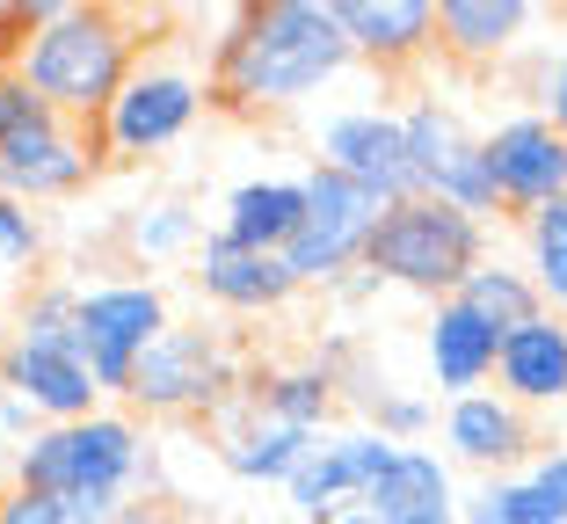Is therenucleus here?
Returning <instances> with one entry per match:
<instances>
[{
  "instance_id": "16",
  "label": "nucleus",
  "mask_w": 567,
  "mask_h": 524,
  "mask_svg": "<svg viewBox=\"0 0 567 524\" xmlns=\"http://www.w3.org/2000/svg\"><path fill=\"white\" fill-rule=\"evenodd\" d=\"M189 285H197V299L212 306V314H226V321H262V314H284V306L306 291L299 277H291V263H284V255L234 248L226 234H212L197 248Z\"/></svg>"
},
{
  "instance_id": "34",
  "label": "nucleus",
  "mask_w": 567,
  "mask_h": 524,
  "mask_svg": "<svg viewBox=\"0 0 567 524\" xmlns=\"http://www.w3.org/2000/svg\"><path fill=\"white\" fill-rule=\"evenodd\" d=\"M255 524H306V517H291V510L277 503V510H269V517H255Z\"/></svg>"
},
{
  "instance_id": "4",
  "label": "nucleus",
  "mask_w": 567,
  "mask_h": 524,
  "mask_svg": "<svg viewBox=\"0 0 567 524\" xmlns=\"http://www.w3.org/2000/svg\"><path fill=\"white\" fill-rule=\"evenodd\" d=\"M212 102V59H204L197 37H153L146 59L132 66V81L117 88V102L102 110L95 124V146L110 168H138L153 153L183 146L189 132L204 124Z\"/></svg>"
},
{
  "instance_id": "29",
  "label": "nucleus",
  "mask_w": 567,
  "mask_h": 524,
  "mask_svg": "<svg viewBox=\"0 0 567 524\" xmlns=\"http://www.w3.org/2000/svg\"><path fill=\"white\" fill-rule=\"evenodd\" d=\"M517 240H524V270H532L538 299H546V314H560L567 321V197H553L546 212H532V219H517Z\"/></svg>"
},
{
  "instance_id": "26",
  "label": "nucleus",
  "mask_w": 567,
  "mask_h": 524,
  "mask_svg": "<svg viewBox=\"0 0 567 524\" xmlns=\"http://www.w3.org/2000/svg\"><path fill=\"white\" fill-rule=\"evenodd\" d=\"M204 212L189 197H153V204H132V219H124V248L138 255V263H175V255H189L197 263L204 248Z\"/></svg>"
},
{
  "instance_id": "23",
  "label": "nucleus",
  "mask_w": 567,
  "mask_h": 524,
  "mask_svg": "<svg viewBox=\"0 0 567 524\" xmlns=\"http://www.w3.org/2000/svg\"><path fill=\"white\" fill-rule=\"evenodd\" d=\"M495 393H509L517 408H560L567 415V321L538 314V321L502 336V364H495Z\"/></svg>"
},
{
  "instance_id": "27",
  "label": "nucleus",
  "mask_w": 567,
  "mask_h": 524,
  "mask_svg": "<svg viewBox=\"0 0 567 524\" xmlns=\"http://www.w3.org/2000/svg\"><path fill=\"white\" fill-rule=\"evenodd\" d=\"M466 524H567V503L532 474V466H517V474H502V481H473L466 489Z\"/></svg>"
},
{
  "instance_id": "5",
  "label": "nucleus",
  "mask_w": 567,
  "mask_h": 524,
  "mask_svg": "<svg viewBox=\"0 0 567 524\" xmlns=\"http://www.w3.org/2000/svg\"><path fill=\"white\" fill-rule=\"evenodd\" d=\"M248 379H255V364L234 342V328L175 321L138 357V379L124 393V408H132L138 423H218L248 393Z\"/></svg>"
},
{
  "instance_id": "28",
  "label": "nucleus",
  "mask_w": 567,
  "mask_h": 524,
  "mask_svg": "<svg viewBox=\"0 0 567 524\" xmlns=\"http://www.w3.org/2000/svg\"><path fill=\"white\" fill-rule=\"evenodd\" d=\"M466 306H481L487 321L509 336V328H524V321H538L546 314V299H538V285H532V270H524L517 255H487L481 270L466 277V291H458Z\"/></svg>"
},
{
  "instance_id": "19",
  "label": "nucleus",
  "mask_w": 567,
  "mask_h": 524,
  "mask_svg": "<svg viewBox=\"0 0 567 524\" xmlns=\"http://www.w3.org/2000/svg\"><path fill=\"white\" fill-rule=\"evenodd\" d=\"M342 37H350L357 66L379 73H415L436 59V0H328Z\"/></svg>"
},
{
  "instance_id": "21",
  "label": "nucleus",
  "mask_w": 567,
  "mask_h": 524,
  "mask_svg": "<svg viewBox=\"0 0 567 524\" xmlns=\"http://www.w3.org/2000/svg\"><path fill=\"white\" fill-rule=\"evenodd\" d=\"M248 401L262 408L269 423L320 438V430L342 423V364H334V357H320V350L313 357H277V364H255Z\"/></svg>"
},
{
  "instance_id": "32",
  "label": "nucleus",
  "mask_w": 567,
  "mask_h": 524,
  "mask_svg": "<svg viewBox=\"0 0 567 524\" xmlns=\"http://www.w3.org/2000/svg\"><path fill=\"white\" fill-rule=\"evenodd\" d=\"M532 110H538V117H553V132L567 138V51L538 66V81H532Z\"/></svg>"
},
{
  "instance_id": "7",
  "label": "nucleus",
  "mask_w": 567,
  "mask_h": 524,
  "mask_svg": "<svg viewBox=\"0 0 567 524\" xmlns=\"http://www.w3.org/2000/svg\"><path fill=\"white\" fill-rule=\"evenodd\" d=\"M487 226L466 219V212H451V204L436 197H408L393 204L379 219V234H371V255L364 270L379 277L385 291H408V299H458L466 291V277L487 263Z\"/></svg>"
},
{
  "instance_id": "8",
  "label": "nucleus",
  "mask_w": 567,
  "mask_h": 524,
  "mask_svg": "<svg viewBox=\"0 0 567 524\" xmlns=\"http://www.w3.org/2000/svg\"><path fill=\"white\" fill-rule=\"evenodd\" d=\"M81 299H73V336H81V357L95 387L110 401H124L138 379V357L175 328V306L153 277H73Z\"/></svg>"
},
{
  "instance_id": "17",
  "label": "nucleus",
  "mask_w": 567,
  "mask_h": 524,
  "mask_svg": "<svg viewBox=\"0 0 567 524\" xmlns=\"http://www.w3.org/2000/svg\"><path fill=\"white\" fill-rule=\"evenodd\" d=\"M502 364V328L466 299H436L422 314V372H430L436 401H466V393L495 387Z\"/></svg>"
},
{
  "instance_id": "2",
  "label": "nucleus",
  "mask_w": 567,
  "mask_h": 524,
  "mask_svg": "<svg viewBox=\"0 0 567 524\" xmlns=\"http://www.w3.org/2000/svg\"><path fill=\"white\" fill-rule=\"evenodd\" d=\"M22 22H30V37L16 44L8 66H16L59 117L95 132L102 110L117 102V88L132 81V66L146 59V37H138L146 16L102 8V0H22Z\"/></svg>"
},
{
  "instance_id": "25",
  "label": "nucleus",
  "mask_w": 567,
  "mask_h": 524,
  "mask_svg": "<svg viewBox=\"0 0 567 524\" xmlns=\"http://www.w3.org/2000/svg\"><path fill=\"white\" fill-rule=\"evenodd\" d=\"M342 401L357 408V423H371L379 438L393 444H430L436 423H444V401L422 387H393V379H379V387H364V379H342Z\"/></svg>"
},
{
  "instance_id": "20",
  "label": "nucleus",
  "mask_w": 567,
  "mask_h": 524,
  "mask_svg": "<svg viewBox=\"0 0 567 524\" xmlns=\"http://www.w3.org/2000/svg\"><path fill=\"white\" fill-rule=\"evenodd\" d=\"M364 510L379 524H466V489L436 444H401L393 466L371 481Z\"/></svg>"
},
{
  "instance_id": "11",
  "label": "nucleus",
  "mask_w": 567,
  "mask_h": 524,
  "mask_svg": "<svg viewBox=\"0 0 567 524\" xmlns=\"http://www.w3.org/2000/svg\"><path fill=\"white\" fill-rule=\"evenodd\" d=\"M313 168L350 175L385 212L408 204L415 197V153H408L401 102H342V110H328L313 124Z\"/></svg>"
},
{
  "instance_id": "1",
  "label": "nucleus",
  "mask_w": 567,
  "mask_h": 524,
  "mask_svg": "<svg viewBox=\"0 0 567 524\" xmlns=\"http://www.w3.org/2000/svg\"><path fill=\"white\" fill-rule=\"evenodd\" d=\"M212 59V102L226 117H284L328 95L357 66L350 37L328 0H255V8H218Z\"/></svg>"
},
{
  "instance_id": "30",
  "label": "nucleus",
  "mask_w": 567,
  "mask_h": 524,
  "mask_svg": "<svg viewBox=\"0 0 567 524\" xmlns=\"http://www.w3.org/2000/svg\"><path fill=\"white\" fill-rule=\"evenodd\" d=\"M44 248H51L44 212L0 197V270H8V277H37V270H44Z\"/></svg>"
},
{
  "instance_id": "15",
  "label": "nucleus",
  "mask_w": 567,
  "mask_h": 524,
  "mask_svg": "<svg viewBox=\"0 0 567 524\" xmlns=\"http://www.w3.org/2000/svg\"><path fill=\"white\" fill-rule=\"evenodd\" d=\"M0 393L37 408V423H81L95 408H110V393L95 387L81 342H30V336H0Z\"/></svg>"
},
{
  "instance_id": "6",
  "label": "nucleus",
  "mask_w": 567,
  "mask_h": 524,
  "mask_svg": "<svg viewBox=\"0 0 567 524\" xmlns=\"http://www.w3.org/2000/svg\"><path fill=\"white\" fill-rule=\"evenodd\" d=\"M102 175V146L87 124L59 117L16 66H0V197L16 204H66Z\"/></svg>"
},
{
  "instance_id": "3",
  "label": "nucleus",
  "mask_w": 567,
  "mask_h": 524,
  "mask_svg": "<svg viewBox=\"0 0 567 524\" xmlns=\"http://www.w3.org/2000/svg\"><path fill=\"white\" fill-rule=\"evenodd\" d=\"M8 481L59 495L73 524H117L138 495L153 503V438L132 408H95L81 423H44L8 452Z\"/></svg>"
},
{
  "instance_id": "14",
  "label": "nucleus",
  "mask_w": 567,
  "mask_h": 524,
  "mask_svg": "<svg viewBox=\"0 0 567 524\" xmlns=\"http://www.w3.org/2000/svg\"><path fill=\"white\" fill-rule=\"evenodd\" d=\"M481 146H487V175H495L509 219H532L553 197H567V138L553 132V117L509 110V117H495L481 132Z\"/></svg>"
},
{
  "instance_id": "33",
  "label": "nucleus",
  "mask_w": 567,
  "mask_h": 524,
  "mask_svg": "<svg viewBox=\"0 0 567 524\" xmlns=\"http://www.w3.org/2000/svg\"><path fill=\"white\" fill-rule=\"evenodd\" d=\"M117 524H197V517H189V510H167V503H132Z\"/></svg>"
},
{
  "instance_id": "24",
  "label": "nucleus",
  "mask_w": 567,
  "mask_h": 524,
  "mask_svg": "<svg viewBox=\"0 0 567 524\" xmlns=\"http://www.w3.org/2000/svg\"><path fill=\"white\" fill-rule=\"evenodd\" d=\"M532 22V0H436V51L458 66H502Z\"/></svg>"
},
{
  "instance_id": "9",
  "label": "nucleus",
  "mask_w": 567,
  "mask_h": 524,
  "mask_svg": "<svg viewBox=\"0 0 567 524\" xmlns=\"http://www.w3.org/2000/svg\"><path fill=\"white\" fill-rule=\"evenodd\" d=\"M401 124H408V153H415V197H436L466 219H509L502 212V189L487 175V146L481 132L466 124V110L436 88H415L401 102Z\"/></svg>"
},
{
  "instance_id": "18",
  "label": "nucleus",
  "mask_w": 567,
  "mask_h": 524,
  "mask_svg": "<svg viewBox=\"0 0 567 524\" xmlns=\"http://www.w3.org/2000/svg\"><path fill=\"white\" fill-rule=\"evenodd\" d=\"M212 430V459H218V474L226 481H240V489H291V474L306 466V452H313V438L306 430H284V423H269L262 408L240 393L218 423H204Z\"/></svg>"
},
{
  "instance_id": "35",
  "label": "nucleus",
  "mask_w": 567,
  "mask_h": 524,
  "mask_svg": "<svg viewBox=\"0 0 567 524\" xmlns=\"http://www.w3.org/2000/svg\"><path fill=\"white\" fill-rule=\"evenodd\" d=\"M334 524H379V517H371V510H350V517H334Z\"/></svg>"
},
{
  "instance_id": "31",
  "label": "nucleus",
  "mask_w": 567,
  "mask_h": 524,
  "mask_svg": "<svg viewBox=\"0 0 567 524\" xmlns=\"http://www.w3.org/2000/svg\"><path fill=\"white\" fill-rule=\"evenodd\" d=\"M0 524H73V510L59 503V495H44V489H0Z\"/></svg>"
},
{
  "instance_id": "12",
  "label": "nucleus",
  "mask_w": 567,
  "mask_h": 524,
  "mask_svg": "<svg viewBox=\"0 0 567 524\" xmlns=\"http://www.w3.org/2000/svg\"><path fill=\"white\" fill-rule=\"evenodd\" d=\"M393 452H401V444L379 438V430L357 423V415H350V423H334V430H320L313 452H306V466L291 474V489H284V510L306 517V524L350 517V510H364L371 481L393 466Z\"/></svg>"
},
{
  "instance_id": "22",
  "label": "nucleus",
  "mask_w": 567,
  "mask_h": 524,
  "mask_svg": "<svg viewBox=\"0 0 567 524\" xmlns=\"http://www.w3.org/2000/svg\"><path fill=\"white\" fill-rule=\"evenodd\" d=\"M306 219V175H248L218 197V226L234 248H255V255H284L291 234Z\"/></svg>"
},
{
  "instance_id": "13",
  "label": "nucleus",
  "mask_w": 567,
  "mask_h": 524,
  "mask_svg": "<svg viewBox=\"0 0 567 524\" xmlns=\"http://www.w3.org/2000/svg\"><path fill=\"white\" fill-rule=\"evenodd\" d=\"M436 452L458 466V474H481V481H502L532 466L546 444H538V423L532 408H517L509 393L481 387L466 401H444V423H436Z\"/></svg>"
},
{
  "instance_id": "10",
  "label": "nucleus",
  "mask_w": 567,
  "mask_h": 524,
  "mask_svg": "<svg viewBox=\"0 0 567 524\" xmlns=\"http://www.w3.org/2000/svg\"><path fill=\"white\" fill-rule=\"evenodd\" d=\"M379 219H385V204L371 197V189H357L350 175H334V168H306V219H299V234H291V248H284L291 277H299L306 291L350 285V277L364 270Z\"/></svg>"
}]
</instances>
